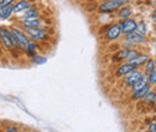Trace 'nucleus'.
Here are the masks:
<instances>
[{"instance_id":"1","label":"nucleus","mask_w":156,"mask_h":132,"mask_svg":"<svg viewBox=\"0 0 156 132\" xmlns=\"http://www.w3.org/2000/svg\"><path fill=\"white\" fill-rule=\"evenodd\" d=\"M127 2H129V0H106V2H103L98 6V10L100 13H112Z\"/></svg>"},{"instance_id":"2","label":"nucleus","mask_w":156,"mask_h":132,"mask_svg":"<svg viewBox=\"0 0 156 132\" xmlns=\"http://www.w3.org/2000/svg\"><path fill=\"white\" fill-rule=\"evenodd\" d=\"M10 31H11V34H12V36H13V40H15V43H16V46L22 49V51H27V48H28V45H29V38L27 37V35L23 33V31H20L18 28H13V27H11L10 28Z\"/></svg>"},{"instance_id":"3","label":"nucleus","mask_w":156,"mask_h":132,"mask_svg":"<svg viewBox=\"0 0 156 132\" xmlns=\"http://www.w3.org/2000/svg\"><path fill=\"white\" fill-rule=\"evenodd\" d=\"M0 41L1 43L7 48V49H11L16 46L15 43V40H13V36L11 34V31L4 27H0Z\"/></svg>"},{"instance_id":"4","label":"nucleus","mask_w":156,"mask_h":132,"mask_svg":"<svg viewBox=\"0 0 156 132\" xmlns=\"http://www.w3.org/2000/svg\"><path fill=\"white\" fill-rule=\"evenodd\" d=\"M24 29L27 30V34L35 41H46L49 38L44 29H40V28H24Z\"/></svg>"},{"instance_id":"5","label":"nucleus","mask_w":156,"mask_h":132,"mask_svg":"<svg viewBox=\"0 0 156 132\" xmlns=\"http://www.w3.org/2000/svg\"><path fill=\"white\" fill-rule=\"evenodd\" d=\"M122 34V30H121V25L120 23L117 24H112L108 29H107V33L105 35V38L108 40V41H115L120 37V35Z\"/></svg>"},{"instance_id":"6","label":"nucleus","mask_w":156,"mask_h":132,"mask_svg":"<svg viewBox=\"0 0 156 132\" xmlns=\"http://www.w3.org/2000/svg\"><path fill=\"white\" fill-rule=\"evenodd\" d=\"M142 76H143V72L140 70H137V67L133 69L132 71H130L129 73L125 75V83H126V85L132 87L138 79L142 78Z\"/></svg>"},{"instance_id":"7","label":"nucleus","mask_w":156,"mask_h":132,"mask_svg":"<svg viewBox=\"0 0 156 132\" xmlns=\"http://www.w3.org/2000/svg\"><path fill=\"white\" fill-rule=\"evenodd\" d=\"M120 25H121L122 34H125V35H127V34L135 31L137 29V22L135 19H131V18L122 19V22L120 23Z\"/></svg>"},{"instance_id":"8","label":"nucleus","mask_w":156,"mask_h":132,"mask_svg":"<svg viewBox=\"0 0 156 132\" xmlns=\"http://www.w3.org/2000/svg\"><path fill=\"white\" fill-rule=\"evenodd\" d=\"M13 13V4L10 5H0V20L10 18Z\"/></svg>"},{"instance_id":"9","label":"nucleus","mask_w":156,"mask_h":132,"mask_svg":"<svg viewBox=\"0 0 156 132\" xmlns=\"http://www.w3.org/2000/svg\"><path fill=\"white\" fill-rule=\"evenodd\" d=\"M126 41L130 43H143V42H145V37H144V35H142L139 33L132 31L126 35Z\"/></svg>"},{"instance_id":"10","label":"nucleus","mask_w":156,"mask_h":132,"mask_svg":"<svg viewBox=\"0 0 156 132\" xmlns=\"http://www.w3.org/2000/svg\"><path fill=\"white\" fill-rule=\"evenodd\" d=\"M31 2L29 0H20L16 5H13V13H20L23 11H27L28 9H30Z\"/></svg>"},{"instance_id":"11","label":"nucleus","mask_w":156,"mask_h":132,"mask_svg":"<svg viewBox=\"0 0 156 132\" xmlns=\"http://www.w3.org/2000/svg\"><path fill=\"white\" fill-rule=\"evenodd\" d=\"M147 84H149V80H148V75L145 73V75L142 76L140 79H138L136 83L132 85V93H135V91H137V90L142 89V88L145 87Z\"/></svg>"},{"instance_id":"12","label":"nucleus","mask_w":156,"mask_h":132,"mask_svg":"<svg viewBox=\"0 0 156 132\" xmlns=\"http://www.w3.org/2000/svg\"><path fill=\"white\" fill-rule=\"evenodd\" d=\"M137 66L133 64H130V62H126V64H122L117 71L118 76H125L126 73H129L130 71H132L133 69H136Z\"/></svg>"},{"instance_id":"13","label":"nucleus","mask_w":156,"mask_h":132,"mask_svg":"<svg viewBox=\"0 0 156 132\" xmlns=\"http://www.w3.org/2000/svg\"><path fill=\"white\" fill-rule=\"evenodd\" d=\"M129 51H130V49H127V48H124V49L118 51L117 53L113 55L112 60H113L114 62L122 61V60H126V59H127V57H129Z\"/></svg>"},{"instance_id":"14","label":"nucleus","mask_w":156,"mask_h":132,"mask_svg":"<svg viewBox=\"0 0 156 132\" xmlns=\"http://www.w3.org/2000/svg\"><path fill=\"white\" fill-rule=\"evenodd\" d=\"M150 90H151V85H150V84H147V85H145V87H143L142 89H139V90L135 91V93H133V96H132V98H133V100L143 98V97L148 94Z\"/></svg>"},{"instance_id":"15","label":"nucleus","mask_w":156,"mask_h":132,"mask_svg":"<svg viewBox=\"0 0 156 132\" xmlns=\"http://www.w3.org/2000/svg\"><path fill=\"white\" fill-rule=\"evenodd\" d=\"M148 59H149V57H148V55L140 54V55H136V57L132 58V59H127V62H130V64H133V65H136V66H139V65H143V64H145Z\"/></svg>"},{"instance_id":"16","label":"nucleus","mask_w":156,"mask_h":132,"mask_svg":"<svg viewBox=\"0 0 156 132\" xmlns=\"http://www.w3.org/2000/svg\"><path fill=\"white\" fill-rule=\"evenodd\" d=\"M41 23H42V22L37 18L24 19V20L22 22V24H23L24 28H40Z\"/></svg>"},{"instance_id":"17","label":"nucleus","mask_w":156,"mask_h":132,"mask_svg":"<svg viewBox=\"0 0 156 132\" xmlns=\"http://www.w3.org/2000/svg\"><path fill=\"white\" fill-rule=\"evenodd\" d=\"M39 15H40L39 10H36V9H28L27 12H24V15H23V19L37 18Z\"/></svg>"},{"instance_id":"18","label":"nucleus","mask_w":156,"mask_h":132,"mask_svg":"<svg viewBox=\"0 0 156 132\" xmlns=\"http://www.w3.org/2000/svg\"><path fill=\"white\" fill-rule=\"evenodd\" d=\"M131 15H132V10H131L130 7H122V9H120V11H119V13H118V16L121 19L129 18Z\"/></svg>"},{"instance_id":"19","label":"nucleus","mask_w":156,"mask_h":132,"mask_svg":"<svg viewBox=\"0 0 156 132\" xmlns=\"http://www.w3.org/2000/svg\"><path fill=\"white\" fill-rule=\"evenodd\" d=\"M143 98H144V102H145V103H149V105H151V103H154V102H155L156 94L154 93V91H151V90H150V91H149L148 94L145 95Z\"/></svg>"},{"instance_id":"20","label":"nucleus","mask_w":156,"mask_h":132,"mask_svg":"<svg viewBox=\"0 0 156 132\" xmlns=\"http://www.w3.org/2000/svg\"><path fill=\"white\" fill-rule=\"evenodd\" d=\"M155 69V60L153 59H148L147 60V66H145V73H150L153 70Z\"/></svg>"},{"instance_id":"21","label":"nucleus","mask_w":156,"mask_h":132,"mask_svg":"<svg viewBox=\"0 0 156 132\" xmlns=\"http://www.w3.org/2000/svg\"><path fill=\"white\" fill-rule=\"evenodd\" d=\"M148 80L150 85H155L156 84V69H154L150 73H148Z\"/></svg>"},{"instance_id":"22","label":"nucleus","mask_w":156,"mask_h":132,"mask_svg":"<svg viewBox=\"0 0 156 132\" xmlns=\"http://www.w3.org/2000/svg\"><path fill=\"white\" fill-rule=\"evenodd\" d=\"M136 30H138L139 34H142V35H145V34H147V27H145L144 23H139V24H137Z\"/></svg>"},{"instance_id":"23","label":"nucleus","mask_w":156,"mask_h":132,"mask_svg":"<svg viewBox=\"0 0 156 132\" xmlns=\"http://www.w3.org/2000/svg\"><path fill=\"white\" fill-rule=\"evenodd\" d=\"M136 55H138L137 51H135V49H130V51H129V57H127V59H132V58H135ZM127 59H126V60H127Z\"/></svg>"},{"instance_id":"24","label":"nucleus","mask_w":156,"mask_h":132,"mask_svg":"<svg viewBox=\"0 0 156 132\" xmlns=\"http://www.w3.org/2000/svg\"><path fill=\"white\" fill-rule=\"evenodd\" d=\"M5 131L6 132H17V131H20L18 129H16V127H6L5 129Z\"/></svg>"},{"instance_id":"25","label":"nucleus","mask_w":156,"mask_h":132,"mask_svg":"<svg viewBox=\"0 0 156 132\" xmlns=\"http://www.w3.org/2000/svg\"><path fill=\"white\" fill-rule=\"evenodd\" d=\"M15 0H2V4L1 5H10V4H13Z\"/></svg>"},{"instance_id":"26","label":"nucleus","mask_w":156,"mask_h":132,"mask_svg":"<svg viewBox=\"0 0 156 132\" xmlns=\"http://www.w3.org/2000/svg\"><path fill=\"white\" fill-rule=\"evenodd\" d=\"M149 130H150V131L156 132V123H155V124H151V125H149Z\"/></svg>"},{"instance_id":"27","label":"nucleus","mask_w":156,"mask_h":132,"mask_svg":"<svg viewBox=\"0 0 156 132\" xmlns=\"http://www.w3.org/2000/svg\"><path fill=\"white\" fill-rule=\"evenodd\" d=\"M153 17H154V18L156 19V9H155V10H154V13H153Z\"/></svg>"},{"instance_id":"28","label":"nucleus","mask_w":156,"mask_h":132,"mask_svg":"<svg viewBox=\"0 0 156 132\" xmlns=\"http://www.w3.org/2000/svg\"><path fill=\"white\" fill-rule=\"evenodd\" d=\"M1 4H2V0H0V5H1Z\"/></svg>"},{"instance_id":"29","label":"nucleus","mask_w":156,"mask_h":132,"mask_svg":"<svg viewBox=\"0 0 156 132\" xmlns=\"http://www.w3.org/2000/svg\"><path fill=\"white\" fill-rule=\"evenodd\" d=\"M154 103H155V105H156V98H155V102H154Z\"/></svg>"}]
</instances>
